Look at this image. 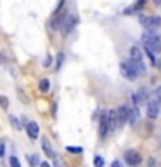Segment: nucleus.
Returning <instances> with one entry per match:
<instances>
[{"mask_svg": "<svg viewBox=\"0 0 161 167\" xmlns=\"http://www.w3.org/2000/svg\"><path fill=\"white\" fill-rule=\"evenodd\" d=\"M142 42H144V45H146L147 49H151V51L154 52V54L161 51V38H159V35H156L154 30H149L147 33H144Z\"/></svg>", "mask_w": 161, "mask_h": 167, "instance_id": "obj_1", "label": "nucleus"}, {"mask_svg": "<svg viewBox=\"0 0 161 167\" xmlns=\"http://www.w3.org/2000/svg\"><path fill=\"white\" fill-rule=\"evenodd\" d=\"M144 56H142V51H140L139 47H130V61L133 63L135 70H137V73H139V77H142V75H146V66H144Z\"/></svg>", "mask_w": 161, "mask_h": 167, "instance_id": "obj_2", "label": "nucleus"}, {"mask_svg": "<svg viewBox=\"0 0 161 167\" xmlns=\"http://www.w3.org/2000/svg\"><path fill=\"white\" fill-rule=\"evenodd\" d=\"M139 23L147 30H156L158 26H161V18L159 16H140Z\"/></svg>", "mask_w": 161, "mask_h": 167, "instance_id": "obj_3", "label": "nucleus"}, {"mask_svg": "<svg viewBox=\"0 0 161 167\" xmlns=\"http://www.w3.org/2000/svg\"><path fill=\"white\" fill-rule=\"evenodd\" d=\"M121 75H123L127 80H135V78L139 77V73H137V70H135L133 63H132L130 59L121 63Z\"/></svg>", "mask_w": 161, "mask_h": 167, "instance_id": "obj_4", "label": "nucleus"}, {"mask_svg": "<svg viewBox=\"0 0 161 167\" xmlns=\"http://www.w3.org/2000/svg\"><path fill=\"white\" fill-rule=\"evenodd\" d=\"M69 16V12L66 11V9H63L61 12H57V14H54V18H52V21H50V30H61L63 28V25H64V21H66V18Z\"/></svg>", "mask_w": 161, "mask_h": 167, "instance_id": "obj_5", "label": "nucleus"}, {"mask_svg": "<svg viewBox=\"0 0 161 167\" xmlns=\"http://www.w3.org/2000/svg\"><path fill=\"white\" fill-rule=\"evenodd\" d=\"M125 162L130 167H139L140 164H142V157H140L139 152H135V150H128V152L125 153Z\"/></svg>", "mask_w": 161, "mask_h": 167, "instance_id": "obj_6", "label": "nucleus"}, {"mask_svg": "<svg viewBox=\"0 0 161 167\" xmlns=\"http://www.w3.org/2000/svg\"><path fill=\"white\" fill-rule=\"evenodd\" d=\"M109 132V122H108V111L101 113V122H99V137L104 139Z\"/></svg>", "mask_w": 161, "mask_h": 167, "instance_id": "obj_7", "label": "nucleus"}, {"mask_svg": "<svg viewBox=\"0 0 161 167\" xmlns=\"http://www.w3.org/2000/svg\"><path fill=\"white\" fill-rule=\"evenodd\" d=\"M76 23H78V18L76 16H68L66 18V21H64V25H63V35L66 37V35H69L73 31V28L76 26Z\"/></svg>", "mask_w": 161, "mask_h": 167, "instance_id": "obj_8", "label": "nucleus"}, {"mask_svg": "<svg viewBox=\"0 0 161 167\" xmlns=\"http://www.w3.org/2000/svg\"><path fill=\"white\" fill-rule=\"evenodd\" d=\"M140 120V111H139V106L137 104H133L132 108H128V122H130L132 127H135L137 124H139Z\"/></svg>", "mask_w": 161, "mask_h": 167, "instance_id": "obj_9", "label": "nucleus"}, {"mask_svg": "<svg viewBox=\"0 0 161 167\" xmlns=\"http://www.w3.org/2000/svg\"><path fill=\"white\" fill-rule=\"evenodd\" d=\"M132 99H133V104L140 106V104H146V101H149V94H147L146 89H139V92H135Z\"/></svg>", "mask_w": 161, "mask_h": 167, "instance_id": "obj_10", "label": "nucleus"}, {"mask_svg": "<svg viewBox=\"0 0 161 167\" xmlns=\"http://www.w3.org/2000/svg\"><path fill=\"white\" fill-rule=\"evenodd\" d=\"M144 7H146V0H137V4L127 7V9L123 11V14H125V16H132V14H135V12H140Z\"/></svg>", "mask_w": 161, "mask_h": 167, "instance_id": "obj_11", "label": "nucleus"}, {"mask_svg": "<svg viewBox=\"0 0 161 167\" xmlns=\"http://www.w3.org/2000/svg\"><path fill=\"white\" fill-rule=\"evenodd\" d=\"M26 132L30 139H38V134H40V127L37 122H28L26 124Z\"/></svg>", "mask_w": 161, "mask_h": 167, "instance_id": "obj_12", "label": "nucleus"}, {"mask_svg": "<svg viewBox=\"0 0 161 167\" xmlns=\"http://www.w3.org/2000/svg\"><path fill=\"white\" fill-rule=\"evenodd\" d=\"M116 119H118V127L125 125V122L128 120V108L127 106H120L116 110Z\"/></svg>", "mask_w": 161, "mask_h": 167, "instance_id": "obj_13", "label": "nucleus"}, {"mask_svg": "<svg viewBox=\"0 0 161 167\" xmlns=\"http://www.w3.org/2000/svg\"><path fill=\"white\" fill-rule=\"evenodd\" d=\"M159 115V106H158V101H149L147 103V117L149 119H158Z\"/></svg>", "mask_w": 161, "mask_h": 167, "instance_id": "obj_14", "label": "nucleus"}, {"mask_svg": "<svg viewBox=\"0 0 161 167\" xmlns=\"http://www.w3.org/2000/svg\"><path fill=\"white\" fill-rule=\"evenodd\" d=\"M42 150H43V153L49 157V159H54V157H56V153H54V150H52V145H50V141L47 137H42Z\"/></svg>", "mask_w": 161, "mask_h": 167, "instance_id": "obj_15", "label": "nucleus"}, {"mask_svg": "<svg viewBox=\"0 0 161 167\" xmlns=\"http://www.w3.org/2000/svg\"><path fill=\"white\" fill-rule=\"evenodd\" d=\"M108 122H109V131H114L118 127V119H116V110L108 111Z\"/></svg>", "mask_w": 161, "mask_h": 167, "instance_id": "obj_16", "label": "nucleus"}, {"mask_svg": "<svg viewBox=\"0 0 161 167\" xmlns=\"http://www.w3.org/2000/svg\"><path fill=\"white\" fill-rule=\"evenodd\" d=\"M38 89H40L42 92H47V91L50 89V80L49 78H42V80L38 82Z\"/></svg>", "mask_w": 161, "mask_h": 167, "instance_id": "obj_17", "label": "nucleus"}, {"mask_svg": "<svg viewBox=\"0 0 161 167\" xmlns=\"http://www.w3.org/2000/svg\"><path fill=\"white\" fill-rule=\"evenodd\" d=\"M9 122L12 124V127H14L16 131H21V129H23V125H21V122H19V119H16L14 115L9 117Z\"/></svg>", "mask_w": 161, "mask_h": 167, "instance_id": "obj_18", "label": "nucleus"}, {"mask_svg": "<svg viewBox=\"0 0 161 167\" xmlns=\"http://www.w3.org/2000/svg\"><path fill=\"white\" fill-rule=\"evenodd\" d=\"M28 160H30V165L31 167H38V165H40V162H38V155H35V153L28 157Z\"/></svg>", "mask_w": 161, "mask_h": 167, "instance_id": "obj_19", "label": "nucleus"}, {"mask_svg": "<svg viewBox=\"0 0 161 167\" xmlns=\"http://www.w3.org/2000/svg\"><path fill=\"white\" fill-rule=\"evenodd\" d=\"M146 56L149 58L151 64H156V56H154V52L151 51V49H147V47H146Z\"/></svg>", "mask_w": 161, "mask_h": 167, "instance_id": "obj_20", "label": "nucleus"}, {"mask_svg": "<svg viewBox=\"0 0 161 167\" xmlns=\"http://www.w3.org/2000/svg\"><path fill=\"white\" fill-rule=\"evenodd\" d=\"M66 152H69V153H82L83 148H82V146H66Z\"/></svg>", "mask_w": 161, "mask_h": 167, "instance_id": "obj_21", "label": "nucleus"}, {"mask_svg": "<svg viewBox=\"0 0 161 167\" xmlns=\"http://www.w3.org/2000/svg\"><path fill=\"white\" fill-rule=\"evenodd\" d=\"M0 106L4 108V110H9V99H7V96H0Z\"/></svg>", "mask_w": 161, "mask_h": 167, "instance_id": "obj_22", "label": "nucleus"}, {"mask_svg": "<svg viewBox=\"0 0 161 167\" xmlns=\"http://www.w3.org/2000/svg\"><path fill=\"white\" fill-rule=\"evenodd\" d=\"M9 164H11V167H21V164H19V159H18V157H14V155L9 159Z\"/></svg>", "mask_w": 161, "mask_h": 167, "instance_id": "obj_23", "label": "nucleus"}, {"mask_svg": "<svg viewBox=\"0 0 161 167\" xmlns=\"http://www.w3.org/2000/svg\"><path fill=\"white\" fill-rule=\"evenodd\" d=\"M94 165H95V167H104V159L97 155V157L94 159Z\"/></svg>", "mask_w": 161, "mask_h": 167, "instance_id": "obj_24", "label": "nucleus"}, {"mask_svg": "<svg viewBox=\"0 0 161 167\" xmlns=\"http://www.w3.org/2000/svg\"><path fill=\"white\" fill-rule=\"evenodd\" d=\"M153 99H154V101H158V103H161V87H158V89L154 91Z\"/></svg>", "mask_w": 161, "mask_h": 167, "instance_id": "obj_25", "label": "nucleus"}, {"mask_svg": "<svg viewBox=\"0 0 161 167\" xmlns=\"http://www.w3.org/2000/svg\"><path fill=\"white\" fill-rule=\"evenodd\" d=\"M54 167H66V165H64V162H63V160H61L57 155L54 157Z\"/></svg>", "mask_w": 161, "mask_h": 167, "instance_id": "obj_26", "label": "nucleus"}, {"mask_svg": "<svg viewBox=\"0 0 161 167\" xmlns=\"http://www.w3.org/2000/svg\"><path fill=\"white\" fill-rule=\"evenodd\" d=\"M63 61H64V54L61 52V54H57V64H56V70H59V68H61Z\"/></svg>", "mask_w": 161, "mask_h": 167, "instance_id": "obj_27", "label": "nucleus"}, {"mask_svg": "<svg viewBox=\"0 0 161 167\" xmlns=\"http://www.w3.org/2000/svg\"><path fill=\"white\" fill-rule=\"evenodd\" d=\"M50 64H52V56H47V58H45V61H43V66L49 68Z\"/></svg>", "mask_w": 161, "mask_h": 167, "instance_id": "obj_28", "label": "nucleus"}, {"mask_svg": "<svg viewBox=\"0 0 161 167\" xmlns=\"http://www.w3.org/2000/svg\"><path fill=\"white\" fill-rule=\"evenodd\" d=\"M2 157H5V143L0 141V159H2Z\"/></svg>", "mask_w": 161, "mask_h": 167, "instance_id": "obj_29", "label": "nucleus"}, {"mask_svg": "<svg viewBox=\"0 0 161 167\" xmlns=\"http://www.w3.org/2000/svg\"><path fill=\"white\" fill-rule=\"evenodd\" d=\"M147 167H156V160L149 159V160H147Z\"/></svg>", "mask_w": 161, "mask_h": 167, "instance_id": "obj_30", "label": "nucleus"}, {"mask_svg": "<svg viewBox=\"0 0 161 167\" xmlns=\"http://www.w3.org/2000/svg\"><path fill=\"white\" fill-rule=\"evenodd\" d=\"M113 167H121V162L120 160H114V162H113Z\"/></svg>", "mask_w": 161, "mask_h": 167, "instance_id": "obj_31", "label": "nucleus"}, {"mask_svg": "<svg viewBox=\"0 0 161 167\" xmlns=\"http://www.w3.org/2000/svg\"><path fill=\"white\" fill-rule=\"evenodd\" d=\"M38 167H50V164H49V162H42Z\"/></svg>", "mask_w": 161, "mask_h": 167, "instance_id": "obj_32", "label": "nucleus"}, {"mask_svg": "<svg viewBox=\"0 0 161 167\" xmlns=\"http://www.w3.org/2000/svg\"><path fill=\"white\" fill-rule=\"evenodd\" d=\"M154 2H156V4H161V0H154Z\"/></svg>", "mask_w": 161, "mask_h": 167, "instance_id": "obj_33", "label": "nucleus"}]
</instances>
